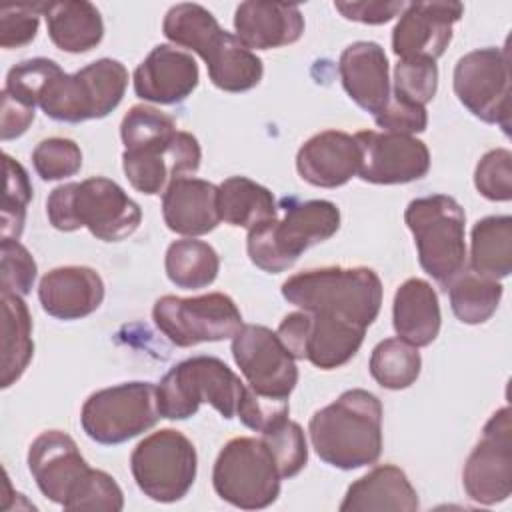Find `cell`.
<instances>
[{
  "label": "cell",
  "instance_id": "6da1fadb",
  "mask_svg": "<svg viewBox=\"0 0 512 512\" xmlns=\"http://www.w3.org/2000/svg\"><path fill=\"white\" fill-rule=\"evenodd\" d=\"M314 452L340 470L374 464L382 454V402L364 388L342 392L308 422Z\"/></svg>",
  "mask_w": 512,
  "mask_h": 512
},
{
  "label": "cell",
  "instance_id": "7a4b0ae2",
  "mask_svg": "<svg viewBox=\"0 0 512 512\" xmlns=\"http://www.w3.org/2000/svg\"><path fill=\"white\" fill-rule=\"evenodd\" d=\"M48 222L60 232L88 228L102 242H120L132 236L142 210L124 188L104 176L56 186L46 198Z\"/></svg>",
  "mask_w": 512,
  "mask_h": 512
},
{
  "label": "cell",
  "instance_id": "3957f363",
  "mask_svg": "<svg viewBox=\"0 0 512 512\" xmlns=\"http://www.w3.org/2000/svg\"><path fill=\"white\" fill-rule=\"evenodd\" d=\"M282 296L300 310L368 328L380 314L382 280L368 266H326L292 274Z\"/></svg>",
  "mask_w": 512,
  "mask_h": 512
},
{
  "label": "cell",
  "instance_id": "277c9868",
  "mask_svg": "<svg viewBox=\"0 0 512 512\" xmlns=\"http://www.w3.org/2000/svg\"><path fill=\"white\" fill-rule=\"evenodd\" d=\"M284 216L248 230L246 252L254 266L278 274L294 266L302 252L326 242L340 228V210L330 200H282Z\"/></svg>",
  "mask_w": 512,
  "mask_h": 512
},
{
  "label": "cell",
  "instance_id": "5b68a950",
  "mask_svg": "<svg viewBox=\"0 0 512 512\" xmlns=\"http://www.w3.org/2000/svg\"><path fill=\"white\" fill-rule=\"evenodd\" d=\"M246 384L216 356H192L172 366L156 386L162 418L186 420L200 404H210L222 418L236 416Z\"/></svg>",
  "mask_w": 512,
  "mask_h": 512
},
{
  "label": "cell",
  "instance_id": "8992f818",
  "mask_svg": "<svg viewBox=\"0 0 512 512\" xmlns=\"http://www.w3.org/2000/svg\"><path fill=\"white\" fill-rule=\"evenodd\" d=\"M126 86V66L112 58H100L74 74L58 68L40 90L38 106L56 122L98 120L122 102Z\"/></svg>",
  "mask_w": 512,
  "mask_h": 512
},
{
  "label": "cell",
  "instance_id": "52a82bcc",
  "mask_svg": "<svg viewBox=\"0 0 512 512\" xmlns=\"http://www.w3.org/2000/svg\"><path fill=\"white\" fill-rule=\"evenodd\" d=\"M404 222L414 236L418 262L444 290L466 268V214L448 194L414 198L404 212Z\"/></svg>",
  "mask_w": 512,
  "mask_h": 512
},
{
  "label": "cell",
  "instance_id": "ba28073f",
  "mask_svg": "<svg viewBox=\"0 0 512 512\" xmlns=\"http://www.w3.org/2000/svg\"><path fill=\"white\" fill-rule=\"evenodd\" d=\"M280 474L260 438L238 436L228 440L212 468L216 494L242 510H262L280 496Z\"/></svg>",
  "mask_w": 512,
  "mask_h": 512
},
{
  "label": "cell",
  "instance_id": "9c48e42d",
  "mask_svg": "<svg viewBox=\"0 0 512 512\" xmlns=\"http://www.w3.org/2000/svg\"><path fill=\"white\" fill-rule=\"evenodd\" d=\"M136 486L154 502L182 500L196 480L198 454L188 436L162 428L144 436L130 454Z\"/></svg>",
  "mask_w": 512,
  "mask_h": 512
},
{
  "label": "cell",
  "instance_id": "30bf717a",
  "mask_svg": "<svg viewBox=\"0 0 512 512\" xmlns=\"http://www.w3.org/2000/svg\"><path fill=\"white\" fill-rule=\"evenodd\" d=\"M158 398L152 382H122L102 388L86 398L80 424L86 436L98 444H122L158 422Z\"/></svg>",
  "mask_w": 512,
  "mask_h": 512
},
{
  "label": "cell",
  "instance_id": "8fae6325",
  "mask_svg": "<svg viewBox=\"0 0 512 512\" xmlns=\"http://www.w3.org/2000/svg\"><path fill=\"white\" fill-rule=\"evenodd\" d=\"M152 320L180 348L234 338L242 328V314L236 302L224 292H208L192 298L166 294L154 302Z\"/></svg>",
  "mask_w": 512,
  "mask_h": 512
},
{
  "label": "cell",
  "instance_id": "7c38bea8",
  "mask_svg": "<svg viewBox=\"0 0 512 512\" xmlns=\"http://www.w3.org/2000/svg\"><path fill=\"white\" fill-rule=\"evenodd\" d=\"M454 94L478 120L510 132V58L508 48H478L454 66Z\"/></svg>",
  "mask_w": 512,
  "mask_h": 512
},
{
  "label": "cell",
  "instance_id": "4fadbf2b",
  "mask_svg": "<svg viewBox=\"0 0 512 512\" xmlns=\"http://www.w3.org/2000/svg\"><path fill=\"white\" fill-rule=\"evenodd\" d=\"M276 334L296 360H308L320 370H334L356 356L366 328L324 314L296 310L282 318Z\"/></svg>",
  "mask_w": 512,
  "mask_h": 512
},
{
  "label": "cell",
  "instance_id": "5bb4252c",
  "mask_svg": "<svg viewBox=\"0 0 512 512\" xmlns=\"http://www.w3.org/2000/svg\"><path fill=\"white\" fill-rule=\"evenodd\" d=\"M512 412L496 410L484 424L482 436L466 458L462 484L470 500L492 506L512 492Z\"/></svg>",
  "mask_w": 512,
  "mask_h": 512
},
{
  "label": "cell",
  "instance_id": "9a60e30c",
  "mask_svg": "<svg viewBox=\"0 0 512 512\" xmlns=\"http://www.w3.org/2000/svg\"><path fill=\"white\" fill-rule=\"evenodd\" d=\"M232 356L248 386L270 398L288 400L298 384L296 358L278 334L262 324H242L232 338Z\"/></svg>",
  "mask_w": 512,
  "mask_h": 512
},
{
  "label": "cell",
  "instance_id": "2e32d148",
  "mask_svg": "<svg viewBox=\"0 0 512 512\" xmlns=\"http://www.w3.org/2000/svg\"><path fill=\"white\" fill-rule=\"evenodd\" d=\"M360 146L358 176L370 184H408L430 170L428 146L410 134L362 130L354 134Z\"/></svg>",
  "mask_w": 512,
  "mask_h": 512
},
{
  "label": "cell",
  "instance_id": "e0dca14e",
  "mask_svg": "<svg viewBox=\"0 0 512 512\" xmlns=\"http://www.w3.org/2000/svg\"><path fill=\"white\" fill-rule=\"evenodd\" d=\"M202 150L190 132L178 130L170 140L122 152V170L142 194L154 196L168 188V184L186 174H196L200 168Z\"/></svg>",
  "mask_w": 512,
  "mask_h": 512
},
{
  "label": "cell",
  "instance_id": "ac0fdd59",
  "mask_svg": "<svg viewBox=\"0 0 512 512\" xmlns=\"http://www.w3.org/2000/svg\"><path fill=\"white\" fill-rule=\"evenodd\" d=\"M462 16L464 4L454 0L406 4L392 30V52L398 58H440Z\"/></svg>",
  "mask_w": 512,
  "mask_h": 512
},
{
  "label": "cell",
  "instance_id": "d6986e66",
  "mask_svg": "<svg viewBox=\"0 0 512 512\" xmlns=\"http://www.w3.org/2000/svg\"><path fill=\"white\" fill-rule=\"evenodd\" d=\"M28 468L38 490L54 504L64 506L90 466L72 436L62 430L38 434L28 448Z\"/></svg>",
  "mask_w": 512,
  "mask_h": 512
},
{
  "label": "cell",
  "instance_id": "ffe728a7",
  "mask_svg": "<svg viewBox=\"0 0 512 512\" xmlns=\"http://www.w3.org/2000/svg\"><path fill=\"white\" fill-rule=\"evenodd\" d=\"M200 70L192 54L172 44H158L136 66L134 92L144 102L178 104L198 86Z\"/></svg>",
  "mask_w": 512,
  "mask_h": 512
},
{
  "label": "cell",
  "instance_id": "44dd1931",
  "mask_svg": "<svg viewBox=\"0 0 512 512\" xmlns=\"http://www.w3.org/2000/svg\"><path fill=\"white\" fill-rule=\"evenodd\" d=\"M360 146L352 134L324 130L310 136L296 154L300 178L318 188L344 186L360 170Z\"/></svg>",
  "mask_w": 512,
  "mask_h": 512
},
{
  "label": "cell",
  "instance_id": "7402d4cb",
  "mask_svg": "<svg viewBox=\"0 0 512 512\" xmlns=\"http://www.w3.org/2000/svg\"><path fill=\"white\" fill-rule=\"evenodd\" d=\"M38 300L52 318L80 320L100 308L104 282L90 266H58L42 276Z\"/></svg>",
  "mask_w": 512,
  "mask_h": 512
},
{
  "label": "cell",
  "instance_id": "603a6c76",
  "mask_svg": "<svg viewBox=\"0 0 512 512\" xmlns=\"http://www.w3.org/2000/svg\"><path fill=\"white\" fill-rule=\"evenodd\" d=\"M338 74L346 94L372 116L390 100L388 58L378 42L358 40L348 44L340 54Z\"/></svg>",
  "mask_w": 512,
  "mask_h": 512
},
{
  "label": "cell",
  "instance_id": "cb8c5ba5",
  "mask_svg": "<svg viewBox=\"0 0 512 512\" xmlns=\"http://www.w3.org/2000/svg\"><path fill=\"white\" fill-rule=\"evenodd\" d=\"M162 218L168 230L196 238L220 224L218 186L192 176L176 178L162 192Z\"/></svg>",
  "mask_w": 512,
  "mask_h": 512
},
{
  "label": "cell",
  "instance_id": "d4e9b609",
  "mask_svg": "<svg viewBox=\"0 0 512 512\" xmlns=\"http://www.w3.org/2000/svg\"><path fill=\"white\" fill-rule=\"evenodd\" d=\"M238 40L250 50H270L294 44L304 34V16L296 4L248 0L234 12Z\"/></svg>",
  "mask_w": 512,
  "mask_h": 512
},
{
  "label": "cell",
  "instance_id": "484cf974",
  "mask_svg": "<svg viewBox=\"0 0 512 512\" xmlns=\"http://www.w3.org/2000/svg\"><path fill=\"white\" fill-rule=\"evenodd\" d=\"M392 324L398 338L422 348L430 346L442 324L438 294L430 282L422 278H408L394 294Z\"/></svg>",
  "mask_w": 512,
  "mask_h": 512
},
{
  "label": "cell",
  "instance_id": "4316f807",
  "mask_svg": "<svg viewBox=\"0 0 512 512\" xmlns=\"http://www.w3.org/2000/svg\"><path fill=\"white\" fill-rule=\"evenodd\" d=\"M418 494L406 472L394 464H380L352 482L346 490L340 512L362 510H418Z\"/></svg>",
  "mask_w": 512,
  "mask_h": 512
},
{
  "label": "cell",
  "instance_id": "83f0119b",
  "mask_svg": "<svg viewBox=\"0 0 512 512\" xmlns=\"http://www.w3.org/2000/svg\"><path fill=\"white\" fill-rule=\"evenodd\" d=\"M42 16L52 44L68 54H84L104 38L100 10L86 0L44 2Z\"/></svg>",
  "mask_w": 512,
  "mask_h": 512
},
{
  "label": "cell",
  "instance_id": "f1b7e54d",
  "mask_svg": "<svg viewBox=\"0 0 512 512\" xmlns=\"http://www.w3.org/2000/svg\"><path fill=\"white\" fill-rule=\"evenodd\" d=\"M2 302V370L0 386L8 388L26 372L32 356V318L22 296L0 292Z\"/></svg>",
  "mask_w": 512,
  "mask_h": 512
},
{
  "label": "cell",
  "instance_id": "f546056e",
  "mask_svg": "<svg viewBox=\"0 0 512 512\" xmlns=\"http://www.w3.org/2000/svg\"><path fill=\"white\" fill-rule=\"evenodd\" d=\"M218 212L226 224L250 230L276 218L278 204L266 186L246 176H230L218 186Z\"/></svg>",
  "mask_w": 512,
  "mask_h": 512
},
{
  "label": "cell",
  "instance_id": "4dcf8cb0",
  "mask_svg": "<svg viewBox=\"0 0 512 512\" xmlns=\"http://www.w3.org/2000/svg\"><path fill=\"white\" fill-rule=\"evenodd\" d=\"M470 270L502 280L512 272V218L508 214L486 216L472 228Z\"/></svg>",
  "mask_w": 512,
  "mask_h": 512
},
{
  "label": "cell",
  "instance_id": "1f68e13d",
  "mask_svg": "<svg viewBox=\"0 0 512 512\" xmlns=\"http://www.w3.org/2000/svg\"><path fill=\"white\" fill-rule=\"evenodd\" d=\"M162 32L172 44L196 52L204 62L226 34L210 10L192 2L174 4L164 16Z\"/></svg>",
  "mask_w": 512,
  "mask_h": 512
},
{
  "label": "cell",
  "instance_id": "d6a6232c",
  "mask_svg": "<svg viewBox=\"0 0 512 512\" xmlns=\"http://www.w3.org/2000/svg\"><path fill=\"white\" fill-rule=\"evenodd\" d=\"M164 270L174 286L184 290H198L210 286L216 280L220 258L208 242L182 238L168 246L164 256Z\"/></svg>",
  "mask_w": 512,
  "mask_h": 512
},
{
  "label": "cell",
  "instance_id": "836d02e7",
  "mask_svg": "<svg viewBox=\"0 0 512 512\" xmlns=\"http://www.w3.org/2000/svg\"><path fill=\"white\" fill-rule=\"evenodd\" d=\"M206 68L210 82L224 92L252 90L264 74L262 60L230 32H226L220 48L206 62Z\"/></svg>",
  "mask_w": 512,
  "mask_h": 512
},
{
  "label": "cell",
  "instance_id": "e575fe53",
  "mask_svg": "<svg viewBox=\"0 0 512 512\" xmlns=\"http://www.w3.org/2000/svg\"><path fill=\"white\" fill-rule=\"evenodd\" d=\"M454 316L470 326L484 324L494 316L502 300L500 280L480 276L464 268L446 288Z\"/></svg>",
  "mask_w": 512,
  "mask_h": 512
},
{
  "label": "cell",
  "instance_id": "d590c367",
  "mask_svg": "<svg viewBox=\"0 0 512 512\" xmlns=\"http://www.w3.org/2000/svg\"><path fill=\"white\" fill-rule=\"evenodd\" d=\"M368 368L382 388L404 390L418 380L422 358L418 348L406 340L384 338L374 346Z\"/></svg>",
  "mask_w": 512,
  "mask_h": 512
},
{
  "label": "cell",
  "instance_id": "8d00e7d4",
  "mask_svg": "<svg viewBox=\"0 0 512 512\" xmlns=\"http://www.w3.org/2000/svg\"><path fill=\"white\" fill-rule=\"evenodd\" d=\"M260 440L270 450L282 480L300 474V470L306 466L308 444L304 430L288 416L276 420L264 432H260Z\"/></svg>",
  "mask_w": 512,
  "mask_h": 512
},
{
  "label": "cell",
  "instance_id": "74e56055",
  "mask_svg": "<svg viewBox=\"0 0 512 512\" xmlns=\"http://www.w3.org/2000/svg\"><path fill=\"white\" fill-rule=\"evenodd\" d=\"M174 120L154 106L136 104L120 122V138L124 150H140L162 144L176 134Z\"/></svg>",
  "mask_w": 512,
  "mask_h": 512
},
{
  "label": "cell",
  "instance_id": "f35d334b",
  "mask_svg": "<svg viewBox=\"0 0 512 512\" xmlns=\"http://www.w3.org/2000/svg\"><path fill=\"white\" fill-rule=\"evenodd\" d=\"M6 190L2 200V240H18L24 230L26 206L32 200V184L26 168L10 154H4Z\"/></svg>",
  "mask_w": 512,
  "mask_h": 512
},
{
  "label": "cell",
  "instance_id": "ab89813d",
  "mask_svg": "<svg viewBox=\"0 0 512 512\" xmlns=\"http://www.w3.org/2000/svg\"><path fill=\"white\" fill-rule=\"evenodd\" d=\"M438 88L436 60L428 58H400L394 66L392 94L412 104L426 106Z\"/></svg>",
  "mask_w": 512,
  "mask_h": 512
},
{
  "label": "cell",
  "instance_id": "60d3db41",
  "mask_svg": "<svg viewBox=\"0 0 512 512\" xmlns=\"http://www.w3.org/2000/svg\"><path fill=\"white\" fill-rule=\"evenodd\" d=\"M32 164L42 180H64L82 168V150L70 138H44L32 150Z\"/></svg>",
  "mask_w": 512,
  "mask_h": 512
},
{
  "label": "cell",
  "instance_id": "b9f144b4",
  "mask_svg": "<svg viewBox=\"0 0 512 512\" xmlns=\"http://www.w3.org/2000/svg\"><path fill=\"white\" fill-rule=\"evenodd\" d=\"M62 508L120 512L124 508V494L118 482L108 472L90 468Z\"/></svg>",
  "mask_w": 512,
  "mask_h": 512
},
{
  "label": "cell",
  "instance_id": "7bdbcfd3",
  "mask_svg": "<svg viewBox=\"0 0 512 512\" xmlns=\"http://www.w3.org/2000/svg\"><path fill=\"white\" fill-rule=\"evenodd\" d=\"M474 186L492 202H508L512 198V152L506 148L486 152L476 164Z\"/></svg>",
  "mask_w": 512,
  "mask_h": 512
},
{
  "label": "cell",
  "instance_id": "ee69618b",
  "mask_svg": "<svg viewBox=\"0 0 512 512\" xmlns=\"http://www.w3.org/2000/svg\"><path fill=\"white\" fill-rule=\"evenodd\" d=\"M0 254V292L26 296L32 290L38 272L32 254L18 240H2Z\"/></svg>",
  "mask_w": 512,
  "mask_h": 512
},
{
  "label": "cell",
  "instance_id": "f6af8a7d",
  "mask_svg": "<svg viewBox=\"0 0 512 512\" xmlns=\"http://www.w3.org/2000/svg\"><path fill=\"white\" fill-rule=\"evenodd\" d=\"M44 2L0 6V46L22 48L36 38Z\"/></svg>",
  "mask_w": 512,
  "mask_h": 512
},
{
  "label": "cell",
  "instance_id": "bcb514c9",
  "mask_svg": "<svg viewBox=\"0 0 512 512\" xmlns=\"http://www.w3.org/2000/svg\"><path fill=\"white\" fill-rule=\"evenodd\" d=\"M288 412H290L288 400L262 396L246 384L244 394L238 404V410H236V416L240 418V422L246 428H250L254 432H264L270 424L288 416Z\"/></svg>",
  "mask_w": 512,
  "mask_h": 512
},
{
  "label": "cell",
  "instance_id": "7dc6e473",
  "mask_svg": "<svg viewBox=\"0 0 512 512\" xmlns=\"http://www.w3.org/2000/svg\"><path fill=\"white\" fill-rule=\"evenodd\" d=\"M374 122L384 132H396V134H418L424 132L428 126V112L426 106L412 104L408 100H402L394 94H390V100L386 106L374 116Z\"/></svg>",
  "mask_w": 512,
  "mask_h": 512
},
{
  "label": "cell",
  "instance_id": "c3c4849f",
  "mask_svg": "<svg viewBox=\"0 0 512 512\" xmlns=\"http://www.w3.org/2000/svg\"><path fill=\"white\" fill-rule=\"evenodd\" d=\"M334 8L346 18L360 24H386L400 16L406 2H334Z\"/></svg>",
  "mask_w": 512,
  "mask_h": 512
},
{
  "label": "cell",
  "instance_id": "681fc988",
  "mask_svg": "<svg viewBox=\"0 0 512 512\" xmlns=\"http://www.w3.org/2000/svg\"><path fill=\"white\" fill-rule=\"evenodd\" d=\"M34 116H36V106H30V104L2 92L0 134H2L4 142L22 136L28 130V126L34 122Z\"/></svg>",
  "mask_w": 512,
  "mask_h": 512
}]
</instances>
